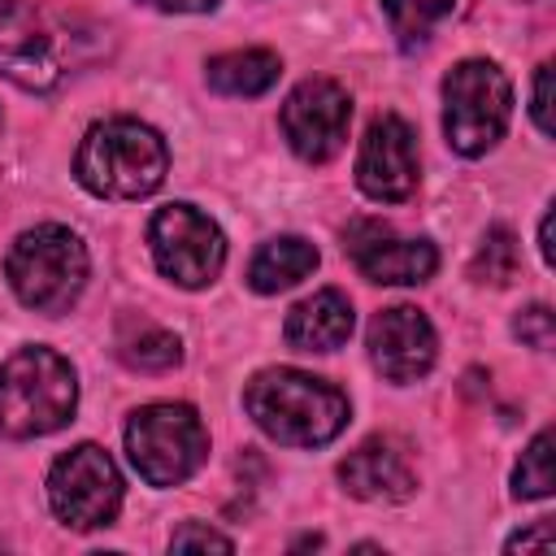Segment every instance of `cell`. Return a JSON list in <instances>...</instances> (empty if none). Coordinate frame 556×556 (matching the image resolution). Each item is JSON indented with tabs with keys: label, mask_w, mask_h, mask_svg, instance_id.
<instances>
[{
	"label": "cell",
	"mask_w": 556,
	"mask_h": 556,
	"mask_svg": "<svg viewBox=\"0 0 556 556\" xmlns=\"http://www.w3.org/2000/svg\"><path fill=\"white\" fill-rule=\"evenodd\" d=\"M248 417L287 447L330 443L348 426V395L304 369H261L243 391Z\"/></svg>",
	"instance_id": "1"
},
{
	"label": "cell",
	"mask_w": 556,
	"mask_h": 556,
	"mask_svg": "<svg viewBox=\"0 0 556 556\" xmlns=\"http://www.w3.org/2000/svg\"><path fill=\"white\" fill-rule=\"evenodd\" d=\"M165 139L135 117L96 122L74 156L78 182L100 200H143L165 182Z\"/></svg>",
	"instance_id": "2"
},
{
	"label": "cell",
	"mask_w": 556,
	"mask_h": 556,
	"mask_svg": "<svg viewBox=\"0 0 556 556\" xmlns=\"http://www.w3.org/2000/svg\"><path fill=\"white\" fill-rule=\"evenodd\" d=\"M78 382L61 352L22 348L0 365V430L9 439H39L74 417Z\"/></svg>",
	"instance_id": "3"
},
{
	"label": "cell",
	"mask_w": 556,
	"mask_h": 556,
	"mask_svg": "<svg viewBox=\"0 0 556 556\" xmlns=\"http://www.w3.org/2000/svg\"><path fill=\"white\" fill-rule=\"evenodd\" d=\"M13 295L35 313H65L87 287V248L70 226H35L22 230L4 261Z\"/></svg>",
	"instance_id": "4"
},
{
	"label": "cell",
	"mask_w": 556,
	"mask_h": 556,
	"mask_svg": "<svg viewBox=\"0 0 556 556\" xmlns=\"http://www.w3.org/2000/svg\"><path fill=\"white\" fill-rule=\"evenodd\" d=\"M126 452L143 482L178 486L204 465L208 434L191 404H143L126 421Z\"/></svg>",
	"instance_id": "5"
},
{
	"label": "cell",
	"mask_w": 556,
	"mask_h": 556,
	"mask_svg": "<svg viewBox=\"0 0 556 556\" xmlns=\"http://www.w3.org/2000/svg\"><path fill=\"white\" fill-rule=\"evenodd\" d=\"M513 117V87L495 61H460L443 78V130L460 156L491 152Z\"/></svg>",
	"instance_id": "6"
},
{
	"label": "cell",
	"mask_w": 556,
	"mask_h": 556,
	"mask_svg": "<svg viewBox=\"0 0 556 556\" xmlns=\"http://www.w3.org/2000/svg\"><path fill=\"white\" fill-rule=\"evenodd\" d=\"M48 504L74 530H100L122 508V473L113 456L96 443H78L56 456L48 473Z\"/></svg>",
	"instance_id": "7"
},
{
	"label": "cell",
	"mask_w": 556,
	"mask_h": 556,
	"mask_svg": "<svg viewBox=\"0 0 556 556\" xmlns=\"http://www.w3.org/2000/svg\"><path fill=\"white\" fill-rule=\"evenodd\" d=\"M148 243L156 256V269L178 287H208L226 265V239L213 217H204L191 204H165L156 208L148 226Z\"/></svg>",
	"instance_id": "8"
},
{
	"label": "cell",
	"mask_w": 556,
	"mask_h": 556,
	"mask_svg": "<svg viewBox=\"0 0 556 556\" xmlns=\"http://www.w3.org/2000/svg\"><path fill=\"white\" fill-rule=\"evenodd\" d=\"M348 122L352 100L334 78H304L282 100V135L300 161H330L348 139Z\"/></svg>",
	"instance_id": "9"
},
{
	"label": "cell",
	"mask_w": 556,
	"mask_h": 556,
	"mask_svg": "<svg viewBox=\"0 0 556 556\" xmlns=\"http://www.w3.org/2000/svg\"><path fill=\"white\" fill-rule=\"evenodd\" d=\"M356 182L378 204H400L417 191V139L404 117L382 113L369 122L356 156Z\"/></svg>",
	"instance_id": "10"
},
{
	"label": "cell",
	"mask_w": 556,
	"mask_h": 556,
	"mask_svg": "<svg viewBox=\"0 0 556 556\" xmlns=\"http://www.w3.org/2000/svg\"><path fill=\"white\" fill-rule=\"evenodd\" d=\"M434 352V326L413 304H391L369 321V361L391 382H417L421 374H430Z\"/></svg>",
	"instance_id": "11"
},
{
	"label": "cell",
	"mask_w": 556,
	"mask_h": 556,
	"mask_svg": "<svg viewBox=\"0 0 556 556\" xmlns=\"http://www.w3.org/2000/svg\"><path fill=\"white\" fill-rule=\"evenodd\" d=\"M348 256L369 282H426L439 269V252L426 239H404L387 222H352L348 226Z\"/></svg>",
	"instance_id": "12"
},
{
	"label": "cell",
	"mask_w": 556,
	"mask_h": 556,
	"mask_svg": "<svg viewBox=\"0 0 556 556\" xmlns=\"http://www.w3.org/2000/svg\"><path fill=\"white\" fill-rule=\"evenodd\" d=\"M339 482L348 486V495L369 500V504L408 500L413 486H417L408 452L395 439H365L356 452H348L339 460Z\"/></svg>",
	"instance_id": "13"
},
{
	"label": "cell",
	"mask_w": 556,
	"mask_h": 556,
	"mask_svg": "<svg viewBox=\"0 0 556 556\" xmlns=\"http://www.w3.org/2000/svg\"><path fill=\"white\" fill-rule=\"evenodd\" d=\"M287 343L300 348V352H334L348 343L352 334V300L334 287L300 300L291 313H287V326H282Z\"/></svg>",
	"instance_id": "14"
},
{
	"label": "cell",
	"mask_w": 556,
	"mask_h": 556,
	"mask_svg": "<svg viewBox=\"0 0 556 556\" xmlns=\"http://www.w3.org/2000/svg\"><path fill=\"white\" fill-rule=\"evenodd\" d=\"M0 70L22 87H52L61 78L56 52L35 22H0Z\"/></svg>",
	"instance_id": "15"
},
{
	"label": "cell",
	"mask_w": 556,
	"mask_h": 556,
	"mask_svg": "<svg viewBox=\"0 0 556 556\" xmlns=\"http://www.w3.org/2000/svg\"><path fill=\"white\" fill-rule=\"evenodd\" d=\"M313 269H317V248L308 239H300V235H278V239L256 248V256L248 265V282H252V291L274 295V291L295 287Z\"/></svg>",
	"instance_id": "16"
},
{
	"label": "cell",
	"mask_w": 556,
	"mask_h": 556,
	"mask_svg": "<svg viewBox=\"0 0 556 556\" xmlns=\"http://www.w3.org/2000/svg\"><path fill=\"white\" fill-rule=\"evenodd\" d=\"M282 61L269 48H235L204 65V78L217 96H261L278 83Z\"/></svg>",
	"instance_id": "17"
},
{
	"label": "cell",
	"mask_w": 556,
	"mask_h": 556,
	"mask_svg": "<svg viewBox=\"0 0 556 556\" xmlns=\"http://www.w3.org/2000/svg\"><path fill=\"white\" fill-rule=\"evenodd\" d=\"M117 356L139 374H165L182 361V343H178L174 330H165L156 321L126 317L122 330H117Z\"/></svg>",
	"instance_id": "18"
},
{
	"label": "cell",
	"mask_w": 556,
	"mask_h": 556,
	"mask_svg": "<svg viewBox=\"0 0 556 556\" xmlns=\"http://www.w3.org/2000/svg\"><path fill=\"white\" fill-rule=\"evenodd\" d=\"M517 265H521V248H517V235L508 226H491L469 261V274L473 282H491V287H504L517 278Z\"/></svg>",
	"instance_id": "19"
},
{
	"label": "cell",
	"mask_w": 556,
	"mask_h": 556,
	"mask_svg": "<svg viewBox=\"0 0 556 556\" xmlns=\"http://www.w3.org/2000/svg\"><path fill=\"white\" fill-rule=\"evenodd\" d=\"M452 4H456V0H382L387 22H391V35H395L404 48L421 43V39L434 30V22H443V17L452 13Z\"/></svg>",
	"instance_id": "20"
},
{
	"label": "cell",
	"mask_w": 556,
	"mask_h": 556,
	"mask_svg": "<svg viewBox=\"0 0 556 556\" xmlns=\"http://www.w3.org/2000/svg\"><path fill=\"white\" fill-rule=\"evenodd\" d=\"M556 486V473H552V430H539L530 439V447L521 452L517 469H513V495L517 500H547Z\"/></svg>",
	"instance_id": "21"
},
{
	"label": "cell",
	"mask_w": 556,
	"mask_h": 556,
	"mask_svg": "<svg viewBox=\"0 0 556 556\" xmlns=\"http://www.w3.org/2000/svg\"><path fill=\"white\" fill-rule=\"evenodd\" d=\"M513 330H517V339H521V343H530V348L547 352V348H552V339H556V317H552V308H547V304H530V308L513 321Z\"/></svg>",
	"instance_id": "22"
},
{
	"label": "cell",
	"mask_w": 556,
	"mask_h": 556,
	"mask_svg": "<svg viewBox=\"0 0 556 556\" xmlns=\"http://www.w3.org/2000/svg\"><path fill=\"white\" fill-rule=\"evenodd\" d=\"M235 552V543L226 539V534H217V530H208V526H200V521H187V526H178L174 534H169V552Z\"/></svg>",
	"instance_id": "23"
},
{
	"label": "cell",
	"mask_w": 556,
	"mask_h": 556,
	"mask_svg": "<svg viewBox=\"0 0 556 556\" xmlns=\"http://www.w3.org/2000/svg\"><path fill=\"white\" fill-rule=\"evenodd\" d=\"M530 113H534V126L543 135L556 130L552 126V65H539V74H534V104H530Z\"/></svg>",
	"instance_id": "24"
},
{
	"label": "cell",
	"mask_w": 556,
	"mask_h": 556,
	"mask_svg": "<svg viewBox=\"0 0 556 556\" xmlns=\"http://www.w3.org/2000/svg\"><path fill=\"white\" fill-rule=\"evenodd\" d=\"M526 547H543V552H547V547H552V526L539 521L534 530H521V534L508 539V552H526Z\"/></svg>",
	"instance_id": "25"
},
{
	"label": "cell",
	"mask_w": 556,
	"mask_h": 556,
	"mask_svg": "<svg viewBox=\"0 0 556 556\" xmlns=\"http://www.w3.org/2000/svg\"><path fill=\"white\" fill-rule=\"evenodd\" d=\"M143 4H152V9H161V13H208V9H217L222 0H143Z\"/></svg>",
	"instance_id": "26"
},
{
	"label": "cell",
	"mask_w": 556,
	"mask_h": 556,
	"mask_svg": "<svg viewBox=\"0 0 556 556\" xmlns=\"http://www.w3.org/2000/svg\"><path fill=\"white\" fill-rule=\"evenodd\" d=\"M539 252H543V261L552 265V213H547L543 226H539Z\"/></svg>",
	"instance_id": "27"
},
{
	"label": "cell",
	"mask_w": 556,
	"mask_h": 556,
	"mask_svg": "<svg viewBox=\"0 0 556 556\" xmlns=\"http://www.w3.org/2000/svg\"><path fill=\"white\" fill-rule=\"evenodd\" d=\"M13 4H17V0H0V22H4L9 13H13Z\"/></svg>",
	"instance_id": "28"
}]
</instances>
